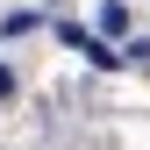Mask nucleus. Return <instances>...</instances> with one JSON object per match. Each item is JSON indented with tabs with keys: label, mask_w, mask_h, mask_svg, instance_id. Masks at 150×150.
I'll return each mask as SVG.
<instances>
[{
	"label": "nucleus",
	"mask_w": 150,
	"mask_h": 150,
	"mask_svg": "<svg viewBox=\"0 0 150 150\" xmlns=\"http://www.w3.org/2000/svg\"><path fill=\"white\" fill-rule=\"evenodd\" d=\"M64 43H71V50H86V64H100V71L115 64V50H107V43H93L86 29H64Z\"/></svg>",
	"instance_id": "1"
},
{
	"label": "nucleus",
	"mask_w": 150,
	"mask_h": 150,
	"mask_svg": "<svg viewBox=\"0 0 150 150\" xmlns=\"http://www.w3.org/2000/svg\"><path fill=\"white\" fill-rule=\"evenodd\" d=\"M100 29H107V36H122V29H129V7H122V0H107V7H100Z\"/></svg>",
	"instance_id": "2"
}]
</instances>
